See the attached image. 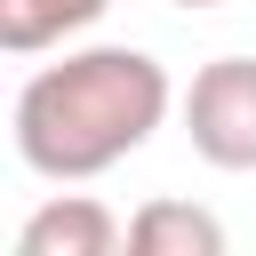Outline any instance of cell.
I'll return each instance as SVG.
<instances>
[{"label":"cell","mask_w":256,"mask_h":256,"mask_svg":"<svg viewBox=\"0 0 256 256\" xmlns=\"http://www.w3.org/2000/svg\"><path fill=\"white\" fill-rule=\"evenodd\" d=\"M176 88H168V64L144 56V48H72L64 64H40L24 88H16V160L48 184H88L104 168H120L128 152L152 144V128L168 120Z\"/></svg>","instance_id":"6da1fadb"},{"label":"cell","mask_w":256,"mask_h":256,"mask_svg":"<svg viewBox=\"0 0 256 256\" xmlns=\"http://www.w3.org/2000/svg\"><path fill=\"white\" fill-rule=\"evenodd\" d=\"M184 136L208 168H256V56H208L184 88Z\"/></svg>","instance_id":"7a4b0ae2"},{"label":"cell","mask_w":256,"mask_h":256,"mask_svg":"<svg viewBox=\"0 0 256 256\" xmlns=\"http://www.w3.org/2000/svg\"><path fill=\"white\" fill-rule=\"evenodd\" d=\"M128 248V224L96 192H56L16 224V256H112Z\"/></svg>","instance_id":"3957f363"},{"label":"cell","mask_w":256,"mask_h":256,"mask_svg":"<svg viewBox=\"0 0 256 256\" xmlns=\"http://www.w3.org/2000/svg\"><path fill=\"white\" fill-rule=\"evenodd\" d=\"M128 248L136 256H224V224L192 200H144L128 216Z\"/></svg>","instance_id":"277c9868"},{"label":"cell","mask_w":256,"mask_h":256,"mask_svg":"<svg viewBox=\"0 0 256 256\" xmlns=\"http://www.w3.org/2000/svg\"><path fill=\"white\" fill-rule=\"evenodd\" d=\"M112 0H0V48L8 56H40L64 48L72 32H88Z\"/></svg>","instance_id":"5b68a950"},{"label":"cell","mask_w":256,"mask_h":256,"mask_svg":"<svg viewBox=\"0 0 256 256\" xmlns=\"http://www.w3.org/2000/svg\"><path fill=\"white\" fill-rule=\"evenodd\" d=\"M168 8H192V16H200V8H224V0H168Z\"/></svg>","instance_id":"8992f818"}]
</instances>
